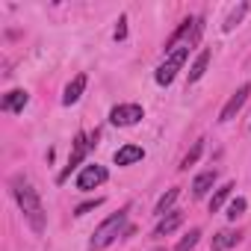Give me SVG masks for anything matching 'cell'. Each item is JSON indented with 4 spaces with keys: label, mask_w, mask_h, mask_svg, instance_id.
<instances>
[{
    "label": "cell",
    "mask_w": 251,
    "mask_h": 251,
    "mask_svg": "<svg viewBox=\"0 0 251 251\" xmlns=\"http://www.w3.org/2000/svg\"><path fill=\"white\" fill-rule=\"evenodd\" d=\"M12 192H15V201H18L24 219L30 222V227H33L36 233H42L45 225H48V219H45V207H42V198H39V192L33 189V183L24 180V177H15V180H12Z\"/></svg>",
    "instance_id": "obj_1"
},
{
    "label": "cell",
    "mask_w": 251,
    "mask_h": 251,
    "mask_svg": "<svg viewBox=\"0 0 251 251\" xmlns=\"http://www.w3.org/2000/svg\"><path fill=\"white\" fill-rule=\"evenodd\" d=\"M124 230H127V210H118L115 216H109L106 222H100L95 227V236L89 242L92 251H103L106 245H112L118 236H124Z\"/></svg>",
    "instance_id": "obj_2"
},
{
    "label": "cell",
    "mask_w": 251,
    "mask_h": 251,
    "mask_svg": "<svg viewBox=\"0 0 251 251\" xmlns=\"http://www.w3.org/2000/svg\"><path fill=\"white\" fill-rule=\"evenodd\" d=\"M201 30H204V18H186V21H180V27H177V30L169 36V42H166V53H175V50H180V48H192V45L198 42Z\"/></svg>",
    "instance_id": "obj_3"
},
{
    "label": "cell",
    "mask_w": 251,
    "mask_h": 251,
    "mask_svg": "<svg viewBox=\"0 0 251 251\" xmlns=\"http://www.w3.org/2000/svg\"><path fill=\"white\" fill-rule=\"evenodd\" d=\"M95 139H98V133H77L74 136V148H71V157H68V166L59 172V177H56V183H65L68 177H71V172H77L80 166H83V160L89 157V151H92V145H95Z\"/></svg>",
    "instance_id": "obj_4"
},
{
    "label": "cell",
    "mask_w": 251,
    "mask_h": 251,
    "mask_svg": "<svg viewBox=\"0 0 251 251\" xmlns=\"http://www.w3.org/2000/svg\"><path fill=\"white\" fill-rule=\"evenodd\" d=\"M189 59V48H180V50H175V53H169L166 56V62H160V68L154 71V80L160 83V86H169L175 77H177V71L183 68V62Z\"/></svg>",
    "instance_id": "obj_5"
},
{
    "label": "cell",
    "mask_w": 251,
    "mask_h": 251,
    "mask_svg": "<svg viewBox=\"0 0 251 251\" xmlns=\"http://www.w3.org/2000/svg\"><path fill=\"white\" fill-rule=\"evenodd\" d=\"M145 118V109L139 103H118L109 109V124L115 127H130V124H139Z\"/></svg>",
    "instance_id": "obj_6"
},
{
    "label": "cell",
    "mask_w": 251,
    "mask_h": 251,
    "mask_svg": "<svg viewBox=\"0 0 251 251\" xmlns=\"http://www.w3.org/2000/svg\"><path fill=\"white\" fill-rule=\"evenodd\" d=\"M106 177H109V172L103 169V166H83V172L77 175V189L80 192H92V189H98L100 183H106Z\"/></svg>",
    "instance_id": "obj_7"
},
{
    "label": "cell",
    "mask_w": 251,
    "mask_h": 251,
    "mask_svg": "<svg viewBox=\"0 0 251 251\" xmlns=\"http://www.w3.org/2000/svg\"><path fill=\"white\" fill-rule=\"evenodd\" d=\"M248 95H251V86L245 83V86H239L230 98H227V103L222 106V112H219V121H230V118H236V112L245 106V100H248Z\"/></svg>",
    "instance_id": "obj_8"
},
{
    "label": "cell",
    "mask_w": 251,
    "mask_h": 251,
    "mask_svg": "<svg viewBox=\"0 0 251 251\" xmlns=\"http://www.w3.org/2000/svg\"><path fill=\"white\" fill-rule=\"evenodd\" d=\"M30 103V95L24 89H12L3 95V100H0V109L3 112H24V106Z\"/></svg>",
    "instance_id": "obj_9"
},
{
    "label": "cell",
    "mask_w": 251,
    "mask_h": 251,
    "mask_svg": "<svg viewBox=\"0 0 251 251\" xmlns=\"http://www.w3.org/2000/svg\"><path fill=\"white\" fill-rule=\"evenodd\" d=\"M83 92H86V74H77V77L65 86V92H62V103H65V106L77 103V100L83 98Z\"/></svg>",
    "instance_id": "obj_10"
},
{
    "label": "cell",
    "mask_w": 251,
    "mask_h": 251,
    "mask_svg": "<svg viewBox=\"0 0 251 251\" xmlns=\"http://www.w3.org/2000/svg\"><path fill=\"white\" fill-rule=\"evenodd\" d=\"M183 225V213H177V210H172V213H166L163 219H160V225L154 227V236L160 239V236H169L172 230H177Z\"/></svg>",
    "instance_id": "obj_11"
},
{
    "label": "cell",
    "mask_w": 251,
    "mask_h": 251,
    "mask_svg": "<svg viewBox=\"0 0 251 251\" xmlns=\"http://www.w3.org/2000/svg\"><path fill=\"white\" fill-rule=\"evenodd\" d=\"M145 157V151L139 148V145H124V148H118L115 151V166H133V163H139Z\"/></svg>",
    "instance_id": "obj_12"
},
{
    "label": "cell",
    "mask_w": 251,
    "mask_h": 251,
    "mask_svg": "<svg viewBox=\"0 0 251 251\" xmlns=\"http://www.w3.org/2000/svg\"><path fill=\"white\" fill-rule=\"evenodd\" d=\"M213 183H216V169H210V172H201V175L192 180V195H195V198H204V195L213 189Z\"/></svg>",
    "instance_id": "obj_13"
},
{
    "label": "cell",
    "mask_w": 251,
    "mask_h": 251,
    "mask_svg": "<svg viewBox=\"0 0 251 251\" xmlns=\"http://www.w3.org/2000/svg\"><path fill=\"white\" fill-rule=\"evenodd\" d=\"M210 48H204L198 56H195V62H192V68H189V83H198L204 74H207V65H210Z\"/></svg>",
    "instance_id": "obj_14"
},
{
    "label": "cell",
    "mask_w": 251,
    "mask_h": 251,
    "mask_svg": "<svg viewBox=\"0 0 251 251\" xmlns=\"http://www.w3.org/2000/svg\"><path fill=\"white\" fill-rule=\"evenodd\" d=\"M230 189H233V183H225V186H219V189L213 192V198H210V213H219V210L225 207V201L230 198Z\"/></svg>",
    "instance_id": "obj_15"
},
{
    "label": "cell",
    "mask_w": 251,
    "mask_h": 251,
    "mask_svg": "<svg viewBox=\"0 0 251 251\" xmlns=\"http://www.w3.org/2000/svg\"><path fill=\"white\" fill-rule=\"evenodd\" d=\"M177 195H180V189H177V186H175V189H169V192H166V195L157 201V210H154V213H157L160 219H163L166 213H172V204L177 201Z\"/></svg>",
    "instance_id": "obj_16"
},
{
    "label": "cell",
    "mask_w": 251,
    "mask_h": 251,
    "mask_svg": "<svg viewBox=\"0 0 251 251\" xmlns=\"http://www.w3.org/2000/svg\"><path fill=\"white\" fill-rule=\"evenodd\" d=\"M236 242H239V233L222 230V233L213 236V251H225V248H230V245H236Z\"/></svg>",
    "instance_id": "obj_17"
},
{
    "label": "cell",
    "mask_w": 251,
    "mask_h": 251,
    "mask_svg": "<svg viewBox=\"0 0 251 251\" xmlns=\"http://www.w3.org/2000/svg\"><path fill=\"white\" fill-rule=\"evenodd\" d=\"M245 12H248V3H239V6L227 15V21H225V33H230L233 27H239V21L245 18Z\"/></svg>",
    "instance_id": "obj_18"
},
{
    "label": "cell",
    "mask_w": 251,
    "mask_h": 251,
    "mask_svg": "<svg viewBox=\"0 0 251 251\" xmlns=\"http://www.w3.org/2000/svg\"><path fill=\"white\" fill-rule=\"evenodd\" d=\"M245 207H248V201H245V198H239V195H236V198H230V201H227V219H230V222H236V219L245 213Z\"/></svg>",
    "instance_id": "obj_19"
},
{
    "label": "cell",
    "mask_w": 251,
    "mask_h": 251,
    "mask_svg": "<svg viewBox=\"0 0 251 251\" xmlns=\"http://www.w3.org/2000/svg\"><path fill=\"white\" fill-rule=\"evenodd\" d=\"M198 239H201V230H198V227H192V230L177 242V248H175V251H192V248L198 245Z\"/></svg>",
    "instance_id": "obj_20"
},
{
    "label": "cell",
    "mask_w": 251,
    "mask_h": 251,
    "mask_svg": "<svg viewBox=\"0 0 251 251\" xmlns=\"http://www.w3.org/2000/svg\"><path fill=\"white\" fill-rule=\"evenodd\" d=\"M201 151H204V142H195V145H192V151H189V154L180 160V169H189V166H195V163H198V157H201Z\"/></svg>",
    "instance_id": "obj_21"
},
{
    "label": "cell",
    "mask_w": 251,
    "mask_h": 251,
    "mask_svg": "<svg viewBox=\"0 0 251 251\" xmlns=\"http://www.w3.org/2000/svg\"><path fill=\"white\" fill-rule=\"evenodd\" d=\"M100 204H103V198H92V201H83V204H77V207H74V216H86V213L98 210Z\"/></svg>",
    "instance_id": "obj_22"
},
{
    "label": "cell",
    "mask_w": 251,
    "mask_h": 251,
    "mask_svg": "<svg viewBox=\"0 0 251 251\" xmlns=\"http://www.w3.org/2000/svg\"><path fill=\"white\" fill-rule=\"evenodd\" d=\"M121 39H127V18H118V27H115V42H121Z\"/></svg>",
    "instance_id": "obj_23"
},
{
    "label": "cell",
    "mask_w": 251,
    "mask_h": 251,
    "mask_svg": "<svg viewBox=\"0 0 251 251\" xmlns=\"http://www.w3.org/2000/svg\"><path fill=\"white\" fill-rule=\"evenodd\" d=\"M157 251H163V248H157Z\"/></svg>",
    "instance_id": "obj_24"
}]
</instances>
